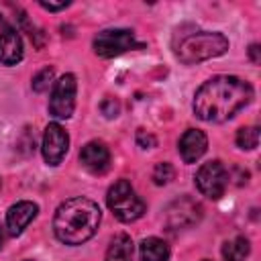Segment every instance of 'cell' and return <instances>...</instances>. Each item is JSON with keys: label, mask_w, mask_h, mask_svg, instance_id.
I'll return each instance as SVG.
<instances>
[{"label": "cell", "mask_w": 261, "mask_h": 261, "mask_svg": "<svg viewBox=\"0 0 261 261\" xmlns=\"http://www.w3.org/2000/svg\"><path fill=\"white\" fill-rule=\"evenodd\" d=\"M253 100L249 82L234 75H214L194 96V114L206 122H224Z\"/></svg>", "instance_id": "1"}, {"label": "cell", "mask_w": 261, "mask_h": 261, "mask_svg": "<svg viewBox=\"0 0 261 261\" xmlns=\"http://www.w3.org/2000/svg\"><path fill=\"white\" fill-rule=\"evenodd\" d=\"M102 220L98 204L90 198L75 196L61 202L53 216V232L63 245H82L90 241Z\"/></svg>", "instance_id": "2"}, {"label": "cell", "mask_w": 261, "mask_h": 261, "mask_svg": "<svg viewBox=\"0 0 261 261\" xmlns=\"http://www.w3.org/2000/svg\"><path fill=\"white\" fill-rule=\"evenodd\" d=\"M226 49H228V39L222 33L200 31V33L186 35L179 41L175 55L181 63L192 65V63H200V61L218 57V55L226 53Z\"/></svg>", "instance_id": "3"}, {"label": "cell", "mask_w": 261, "mask_h": 261, "mask_svg": "<svg viewBox=\"0 0 261 261\" xmlns=\"http://www.w3.org/2000/svg\"><path fill=\"white\" fill-rule=\"evenodd\" d=\"M106 204L120 222H135L145 214V202L137 196L128 179H118L106 194Z\"/></svg>", "instance_id": "4"}, {"label": "cell", "mask_w": 261, "mask_h": 261, "mask_svg": "<svg viewBox=\"0 0 261 261\" xmlns=\"http://www.w3.org/2000/svg\"><path fill=\"white\" fill-rule=\"evenodd\" d=\"M92 47L98 57L110 59L137 47V41H135V33L128 29H104L94 37Z\"/></svg>", "instance_id": "5"}, {"label": "cell", "mask_w": 261, "mask_h": 261, "mask_svg": "<svg viewBox=\"0 0 261 261\" xmlns=\"http://www.w3.org/2000/svg\"><path fill=\"white\" fill-rule=\"evenodd\" d=\"M194 179H196V188L200 190L202 196H206L210 200H220L228 186V171L218 159H214V161L204 163L196 171Z\"/></svg>", "instance_id": "6"}, {"label": "cell", "mask_w": 261, "mask_h": 261, "mask_svg": "<svg viewBox=\"0 0 261 261\" xmlns=\"http://www.w3.org/2000/svg\"><path fill=\"white\" fill-rule=\"evenodd\" d=\"M75 92H77V82L73 73L61 75L51 92L49 98V112L55 118H69L75 108Z\"/></svg>", "instance_id": "7"}, {"label": "cell", "mask_w": 261, "mask_h": 261, "mask_svg": "<svg viewBox=\"0 0 261 261\" xmlns=\"http://www.w3.org/2000/svg\"><path fill=\"white\" fill-rule=\"evenodd\" d=\"M202 218V204L190 196H179L165 210V220L169 228H188Z\"/></svg>", "instance_id": "8"}, {"label": "cell", "mask_w": 261, "mask_h": 261, "mask_svg": "<svg viewBox=\"0 0 261 261\" xmlns=\"http://www.w3.org/2000/svg\"><path fill=\"white\" fill-rule=\"evenodd\" d=\"M69 147V137L65 133V128L57 122H49L45 126L43 133V159L47 161V165H59L67 153Z\"/></svg>", "instance_id": "9"}, {"label": "cell", "mask_w": 261, "mask_h": 261, "mask_svg": "<svg viewBox=\"0 0 261 261\" xmlns=\"http://www.w3.org/2000/svg\"><path fill=\"white\" fill-rule=\"evenodd\" d=\"M80 163L94 175H102L110 167V151L102 141H90L80 151Z\"/></svg>", "instance_id": "10"}, {"label": "cell", "mask_w": 261, "mask_h": 261, "mask_svg": "<svg viewBox=\"0 0 261 261\" xmlns=\"http://www.w3.org/2000/svg\"><path fill=\"white\" fill-rule=\"evenodd\" d=\"M208 149V139L198 128H188L177 143V151L184 159V163H196Z\"/></svg>", "instance_id": "11"}, {"label": "cell", "mask_w": 261, "mask_h": 261, "mask_svg": "<svg viewBox=\"0 0 261 261\" xmlns=\"http://www.w3.org/2000/svg\"><path fill=\"white\" fill-rule=\"evenodd\" d=\"M37 212H39V208H37L35 202L20 200V202L12 204V206L8 208V212H6V228H8V232H10L12 237L20 234V232L29 226V222L37 216Z\"/></svg>", "instance_id": "12"}, {"label": "cell", "mask_w": 261, "mask_h": 261, "mask_svg": "<svg viewBox=\"0 0 261 261\" xmlns=\"http://www.w3.org/2000/svg\"><path fill=\"white\" fill-rule=\"evenodd\" d=\"M22 41L16 29L4 27V33L0 35V63L2 65H16L22 59Z\"/></svg>", "instance_id": "13"}, {"label": "cell", "mask_w": 261, "mask_h": 261, "mask_svg": "<svg viewBox=\"0 0 261 261\" xmlns=\"http://www.w3.org/2000/svg\"><path fill=\"white\" fill-rule=\"evenodd\" d=\"M133 255H135L133 239L124 232H118L112 237V241L106 249L104 261H133Z\"/></svg>", "instance_id": "14"}, {"label": "cell", "mask_w": 261, "mask_h": 261, "mask_svg": "<svg viewBox=\"0 0 261 261\" xmlns=\"http://www.w3.org/2000/svg\"><path fill=\"white\" fill-rule=\"evenodd\" d=\"M141 261H167L169 259V247L165 241L157 237H147L141 241Z\"/></svg>", "instance_id": "15"}, {"label": "cell", "mask_w": 261, "mask_h": 261, "mask_svg": "<svg viewBox=\"0 0 261 261\" xmlns=\"http://www.w3.org/2000/svg\"><path fill=\"white\" fill-rule=\"evenodd\" d=\"M251 253V245L247 237H234L222 245V257L224 261H245Z\"/></svg>", "instance_id": "16"}, {"label": "cell", "mask_w": 261, "mask_h": 261, "mask_svg": "<svg viewBox=\"0 0 261 261\" xmlns=\"http://www.w3.org/2000/svg\"><path fill=\"white\" fill-rule=\"evenodd\" d=\"M257 143H259V128L257 126H243L237 130V147H241L243 151L255 149Z\"/></svg>", "instance_id": "17"}, {"label": "cell", "mask_w": 261, "mask_h": 261, "mask_svg": "<svg viewBox=\"0 0 261 261\" xmlns=\"http://www.w3.org/2000/svg\"><path fill=\"white\" fill-rule=\"evenodd\" d=\"M153 181L157 184V186H165V184H169L173 177H175V169H173V165L171 163H167V161H161V163H157L155 167H153Z\"/></svg>", "instance_id": "18"}, {"label": "cell", "mask_w": 261, "mask_h": 261, "mask_svg": "<svg viewBox=\"0 0 261 261\" xmlns=\"http://www.w3.org/2000/svg\"><path fill=\"white\" fill-rule=\"evenodd\" d=\"M53 77H55V69H53V67H43V69L33 77L31 86H33L35 92H45V90L51 86Z\"/></svg>", "instance_id": "19"}, {"label": "cell", "mask_w": 261, "mask_h": 261, "mask_svg": "<svg viewBox=\"0 0 261 261\" xmlns=\"http://www.w3.org/2000/svg\"><path fill=\"white\" fill-rule=\"evenodd\" d=\"M100 110H102V114H104L106 118H114V116H118V112H120V104H118L116 98L106 96V98L102 100V104H100Z\"/></svg>", "instance_id": "20"}, {"label": "cell", "mask_w": 261, "mask_h": 261, "mask_svg": "<svg viewBox=\"0 0 261 261\" xmlns=\"http://www.w3.org/2000/svg\"><path fill=\"white\" fill-rule=\"evenodd\" d=\"M137 145H139L141 149H153V147L157 145V139H155L149 130L139 128V130H137Z\"/></svg>", "instance_id": "21"}, {"label": "cell", "mask_w": 261, "mask_h": 261, "mask_svg": "<svg viewBox=\"0 0 261 261\" xmlns=\"http://www.w3.org/2000/svg\"><path fill=\"white\" fill-rule=\"evenodd\" d=\"M39 4H41L45 10H53V12H55V10H61V8H67V6H69V2H67V0H65V2H45V0H41Z\"/></svg>", "instance_id": "22"}, {"label": "cell", "mask_w": 261, "mask_h": 261, "mask_svg": "<svg viewBox=\"0 0 261 261\" xmlns=\"http://www.w3.org/2000/svg\"><path fill=\"white\" fill-rule=\"evenodd\" d=\"M259 51H261V49H259L257 43H253V45L249 47V57H251L253 63H259V59H261V57H259Z\"/></svg>", "instance_id": "23"}, {"label": "cell", "mask_w": 261, "mask_h": 261, "mask_svg": "<svg viewBox=\"0 0 261 261\" xmlns=\"http://www.w3.org/2000/svg\"><path fill=\"white\" fill-rule=\"evenodd\" d=\"M2 237H4V234H2V226H0V247H2Z\"/></svg>", "instance_id": "24"}, {"label": "cell", "mask_w": 261, "mask_h": 261, "mask_svg": "<svg viewBox=\"0 0 261 261\" xmlns=\"http://www.w3.org/2000/svg\"><path fill=\"white\" fill-rule=\"evenodd\" d=\"M0 22H2V14H0Z\"/></svg>", "instance_id": "25"}, {"label": "cell", "mask_w": 261, "mask_h": 261, "mask_svg": "<svg viewBox=\"0 0 261 261\" xmlns=\"http://www.w3.org/2000/svg\"><path fill=\"white\" fill-rule=\"evenodd\" d=\"M202 261H210V259H202Z\"/></svg>", "instance_id": "26"}]
</instances>
